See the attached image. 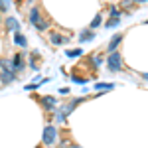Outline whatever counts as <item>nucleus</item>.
Returning a JSON list of instances; mask_svg holds the SVG:
<instances>
[{"mask_svg":"<svg viewBox=\"0 0 148 148\" xmlns=\"http://www.w3.org/2000/svg\"><path fill=\"white\" fill-rule=\"evenodd\" d=\"M101 63H103V56H93V65L95 67H99Z\"/></svg>","mask_w":148,"mask_h":148,"instance_id":"18","label":"nucleus"},{"mask_svg":"<svg viewBox=\"0 0 148 148\" xmlns=\"http://www.w3.org/2000/svg\"><path fill=\"white\" fill-rule=\"evenodd\" d=\"M107 69L109 71H121L123 69V56H121V51H111L109 57H107Z\"/></svg>","mask_w":148,"mask_h":148,"instance_id":"1","label":"nucleus"},{"mask_svg":"<svg viewBox=\"0 0 148 148\" xmlns=\"http://www.w3.org/2000/svg\"><path fill=\"white\" fill-rule=\"evenodd\" d=\"M93 38H95V34H93V30H83L79 36V42H91Z\"/></svg>","mask_w":148,"mask_h":148,"instance_id":"12","label":"nucleus"},{"mask_svg":"<svg viewBox=\"0 0 148 148\" xmlns=\"http://www.w3.org/2000/svg\"><path fill=\"white\" fill-rule=\"evenodd\" d=\"M24 69V56L22 53H14L12 57V71H22Z\"/></svg>","mask_w":148,"mask_h":148,"instance_id":"3","label":"nucleus"},{"mask_svg":"<svg viewBox=\"0 0 148 148\" xmlns=\"http://www.w3.org/2000/svg\"><path fill=\"white\" fill-rule=\"evenodd\" d=\"M113 16H121V10L116 8V6H111V18Z\"/></svg>","mask_w":148,"mask_h":148,"instance_id":"19","label":"nucleus"},{"mask_svg":"<svg viewBox=\"0 0 148 148\" xmlns=\"http://www.w3.org/2000/svg\"><path fill=\"white\" fill-rule=\"evenodd\" d=\"M142 77H144V81H148V73H142Z\"/></svg>","mask_w":148,"mask_h":148,"instance_id":"21","label":"nucleus"},{"mask_svg":"<svg viewBox=\"0 0 148 148\" xmlns=\"http://www.w3.org/2000/svg\"><path fill=\"white\" fill-rule=\"evenodd\" d=\"M14 79H16V75H14L12 71H0V81H2L4 85H8V83H12Z\"/></svg>","mask_w":148,"mask_h":148,"instance_id":"7","label":"nucleus"},{"mask_svg":"<svg viewBox=\"0 0 148 148\" xmlns=\"http://www.w3.org/2000/svg\"><path fill=\"white\" fill-rule=\"evenodd\" d=\"M49 40H51V44H53V46H61V44L69 42V38H63L61 34H57V32H53V34L49 36Z\"/></svg>","mask_w":148,"mask_h":148,"instance_id":"5","label":"nucleus"},{"mask_svg":"<svg viewBox=\"0 0 148 148\" xmlns=\"http://www.w3.org/2000/svg\"><path fill=\"white\" fill-rule=\"evenodd\" d=\"M134 4H142V2H148V0H132Z\"/></svg>","mask_w":148,"mask_h":148,"instance_id":"20","label":"nucleus"},{"mask_svg":"<svg viewBox=\"0 0 148 148\" xmlns=\"http://www.w3.org/2000/svg\"><path fill=\"white\" fill-rule=\"evenodd\" d=\"M42 105H44V109L51 111V109H56V99L53 97H44L42 99Z\"/></svg>","mask_w":148,"mask_h":148,"instance_id":"11","label":"nucleus"},{"mask_svg":"<svg viewBox=\"0 0 148 148\" xmlns=\"http://www.w3.org/2000/svg\"><path fill=\"white\" fill-rule=\"evenodd\" d=\"M0 22H2V16H0Z\"/></svg>","mask_w":148,"mask_h":148,"instance_id":"22","label":"nucleus"},{"mask_svg":"<svg viewBox=\"0 0 148 148\" xmlns=\"http://www.w3.org/2000/svg\"><path fill=\"white\" fill-rule=\"evenodd\" d=\"M103 22V14H97L95 18H93V22H91V30H95V28H99Z\"/></svg>","mask_w":148,"mask_h":148,"instance_id":"14","label":"nucleus"},{"mask_svg":"<svg viewBox=\"0 0 148 148\" xmlns=\"http://www.w3.org/2000/svg\"><path fill=\"white\" fill-rule=\"evenodd\" d=\"M113 87H114L113 83H97V85H95V89H107V91H111Z\"/></svg>","mask_w":148,"mask_h":148,"instance_id":"15","label":"nucleus"},{"mask_svg":"<svg viewBox=\"0 0 148 148\" xmlns=\"http://www.w3.org/2000/svg\"><path fill=\"white\" fill-rule=\"evenodd\" d=\"M4 22H6V30H8V32H18L20 24H18V20H16V18H6Z\"/></svg>","mask_w":148,"mask_h":148,"instance_id":"6","label":"nucleus"},{"mask_svg":"<svg viewBox=\"0 0 148 148\" xmlns=\"http://www.w3.org/2000/svg\"><path fill=\"white\" fill-rule=\"evenodd\" d=\"M65 53H67V57H79L83 51H81L79 47H75V49H69V51H65Z\"/></svg>","mask_w":148,"mask_h":148,"instance_id":"16","label":"nucleus"},{"mask_svg":"<svg viewBox=\"0 0 148 148\" xmlns=\"http://www.w3.org/2000/svg\"><path fill=\"white\" fill-rule=\"evenodd\" d=\"M40 22V8L38 6H32V10H30V24H38Z\"/></svg>","mask_w":148,"mask_h":148,"instance_id":"8","label":"nucleus"},{"mask_svg":"<svg viewBox=\"0 0 148 148\" xmlns=\"http://www.w3.org/2000/svg\"><path fill=\"white\" fill-rule=\"evenodd\" d=\"M123 38H125L123 34H114V36H113V40H111V44L107 46V53H111V51H116V47L121 46Z\"/></svg>","mask_w":148,"mask_h":148,"instance_id":"4","label":"nucleus"},{"mask_svg":"<svg viewBox=\"0 0 148 148\" xmlns=\"http://www.w3.org/2000/svg\"><path fill=\"white\" fill-rule=\"evenodd\" d=\"M119 22H121V18L119 16H113V18H109V22L105 24V28H114V26H119Z\"/></svg>","mask_w":148,"mask_h":148,"instance_id":"13","label":"nucleus"},{"mask_svg":"<svg viewBox=\"0 0 148 148\" xmlns=\"http://www.w3.org/2000/svg\"><path fill=\"white\" fill-rule=\"evenodd\" d=\"M10 8V0H0V12L8 10Z\"/></svg>","mask_w":148,"mask_h":148,"instance_id":"17","label":"nucleus"},{"mask_svg":"<svg viewBox=\"0 0 148 148\" xmlns=\"http://www.w3.org/2000/svg\"><path fill=\"white\" fill-rule=\"evenodd\" d=\"M0 71H12V59L2 57V59H0ZM12 73H14V71H12Z\"/></svg>","mask_w":148,"mask_h":148,"instance_id":"9","label":"nucleus"},{"mask_svg":"<svg viewBox=\"0 0 148 148\" xmlns=\"http://www.w3.org/2000/svg\"><path fill=\"white\" fill-rule=\"evenodd\" d=\"M14 44H16V46H20V47H26V46H28V40H26L22 34L14 32Z\"/></svg>","mask_w":148,"mask_h":148,"instance_id":"10","label":"nucleus"},{"mask_svg":"<svg viewBox=\"0 0 148 148\" xmlns=\"http://www.w3.org/2000/svg\"><path fill=\"white\" fill-rule=\"evenodd\" d=\"M56 138H57L56 126H46V128H44V134H42V142H44V144H53Z\"/></svg>","mask_w":148,"mask_h":148,"instance_id":"2","label":"nucleus"}]
</instances>
